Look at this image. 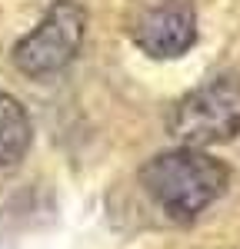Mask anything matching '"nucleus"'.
I'll return each instance as SVG.
<instances>
[{
    "instance_id": "nucleus-4",
    "label": "nucleus",
    "mask_w": 240,
    "mask_h": 249,
    "mask_svg": "<svg viewBox=\"0 0 240 249\" xmlns=\"http://www.w3.org/2000/svg\"><path fill=\"white\" fill-rule=\"evenodd\" d=\"M134 43L157 60L183 57L197 40L194 0H154L134 20Z\"/></svg>"
},
{
    "instance_id": "nucleus-3",
    "label": "nucleus",
    "mask_w": 240,
    "mask_h": 249,
    "mask_svg": "<svg viewBox=\"0 0 240 249\" xmlns=\"http://www.w3.org/2000/svg\"><path fill=\"white\" fill-rule=\"evenodd\" d=\"M83 34H87V10L74 0H57L40 17L37 27L17 40L10 60L23 77H54L74 63Z\"/></svg>"
},
{
    "instance_id": "nucleus-1",
    "label": "nucleus",
    "mask_w": 240,
    "mask_h": 249,
    "mask_svg": "<svg viewBox=\"0 0 240 249\" xmlns=\"http://www.w3.org/2000/svg\"><path fill=\"white\" fill-rule=\"evenodd\" d=\"M140 186L174 223H194L230 186V170L203 150L177 146L143 163Z\"/></svg>"
},
{
    "instance_id": "nucleus-5",
    "label": "nucleus",
    "mask_w": 240,
    "mask_h": 249,
    "mask_svg": "<svg viewBox=\"0 0 240 249\" xmlns=\"http://www.w3.org/2000/svg\"><path fill=\"white\" fill-rule=\"evenodd\" d=\"M30 116L14 93L0 90V170H14L30 150Z\"/></svg>"
},
{
    "instance_id": "nucleus-2",
    "label": "nucleus",
    "mask_w": 240,
    "mask_h": 249,
    "mask_svg": "<svg viewBox=\"0 0 240 249\" xmlns=\"http://www.w3.org/2000/svg\"><path fill=\"white\" fill-rule=\"evenodd\" d=\"M167 126L180 146L207 150L217 143H230L240 136V80L217 77L180 96Z\"/></svg>"
}]
</instances>
